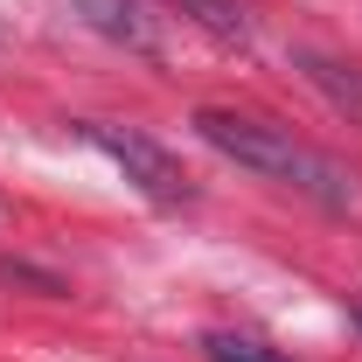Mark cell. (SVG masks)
I'll use <instances>...</instances> for the list:
<instances>
[{"instance_id":"6da1fadb","label":"cell","mask_w":362,"mask_h":362,"mask_svg":"<svg viewBox=\"0 0 362 362\" xmlns=\"http://www.w3.org/2000/svg\"><path fill=\"white\" fill-rule=\"evenodd\" d=\"M195 139L216 146L223 160L251 168V175L279 181L293 195H307L320 209H349L356 202V175L341 160H327L320 146L293 139V126H272V119H251V112H223V105H202L195 112Z\"/></svg>"},{"instance_id":"7a4b0ae2","label":"cell","mask_w":362,"mask_h":362,"mask_svg":"<svg viewBox=\"0 0 362 362\" xmlns=\"http://www.w3.org/2000/svg\"><path fill=\"white\" fill-rule=\"evenodd\" d=\"M77 139H84V146H98V153H105L119 175L133 181L146 202H160V209H188V202H195L188 168H181L160 139L133 133V126H105V119H77Z\"/></svg>"},{"instance_id":"3957f363","label":"cell","mask_w":362,"mask_h":362,"mask_svg":"<svg viewBox=\"0 0 362 362\" xmlns=\"http://www.w3.org/2000/svg\"><path fill=\"white\" fill-rule=\"evenodd\" d=\"M84 28H98L105 42L133 49V56H168V35H160V14L146 0H63Z\"/></svg>"},{"instance_id":"277c9868","label":"cell","mask_w":362,"mask_h":362,"mask_svg":"<svg viewBox=\"0 0 362 362\" xmlns=\"http://www.w3.org/2000/svg\"><path fill=\"white\" fill-rule=\"evenodd\" d=\"M160 7H175L188 28H202L216 42H251V7L244 0H160Z\"/></svg>"},{"instance_id":"5b68a950","label":"cell","mask_w":362,"mask_h":362,"mask_svg":"<svg viewBox=\"0 0 362 362\" xmlns=\"http://www.w3.org/2000/svg\"><path fill=\"white\" fill-rule=\"evenodd\" d=\"M300 70H307V77H314V84L327 90L341 112H362V70H356V63H334V56H300Z\"/></svg>"},{"instance_id":"8992f818","label":"cell","mask_w":362,"mask_h":362,"mask_svg":"<svg viewBox=\"0 0 362 362\" xmlns=\"http://www.w3.org/2000/svg\"><path fill=\"white\" fill-rule=\"evenodd\" d=\"M202 356L209 362H293L286 349H272L258 334H202Z\"/></svg>"},{"instance_id":"52a82bcc","label":"cell","mask_w":362,"mask_h":362,"mask_svg":"<svg viewBox=\"0 0 362 362\" xmlns=\"http://www.w3.org/2000/svg\"><path fill=\"white\" fill-rule=\"evenodd\" d=\"M356 327H362V307H356Z\"/></svg>"}]
</instances>
